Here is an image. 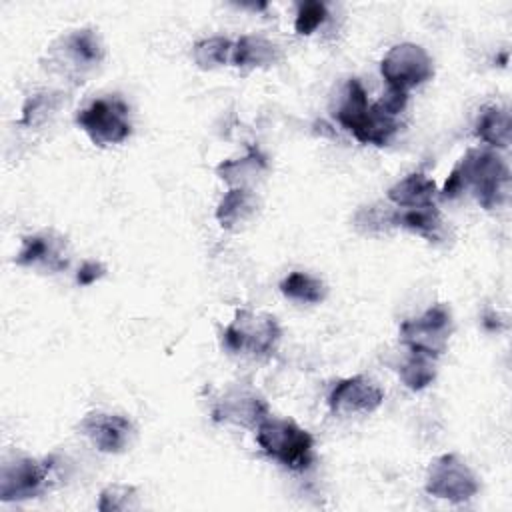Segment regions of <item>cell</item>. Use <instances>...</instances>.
Listing matches in <instances>:
<instances>
[{
	"label": "cell",
	"mask_w": 512,
	"mask_h": 512,
	"mask_svg": "<svg viewBox=\"0 0 512 512\" xmlns=\"http://www.w3.org/2000/svg\"><path fill=\"white\" fill-rule=\"evenodd\" d=\"M390 224L406 228L418 236H424L426 240H440L444 222L436 206H426V208H408V210H394L390 214Z\"/></svg>",
	"instance_id": "obj_20"
},
{
	"label": "cell",
	"mask_w": 512,
	"mask_h": 512,
	"mask_svg": "<svg viewBox=\"0 0 512 512\" xmlns=\"http://www.w3.org/2000/svg\"><path fill=\"white\" fill-rule=\"evenodd\" d=\"M80 434H84L92 446L106 454L124 452L134 438V424L122 416L112 412H90L78 424Z\"/></svg>",
	"instance_id": "obj_13"
},
{
	"label": "cell",
	"mask_w": 512,
	"mask_h": 512,
	"mask_svg": "<svg viewBox=\"0 0 512 512\" xmlns=\"http://www.w3.org/2000/svg\"><path fill=\"white\" fill-rule=\"evenodd\" d=\"M280 58V48L258 34H244L234 42L232 64L238 68H266L276 64Z\"/></svg>",
	"instance_id": "obj_17"
},
{
	"label": "cell",
	"mask_w": 512,
	"mask_h": 512,
	"mask_svg": "<svg viewBox=\"0 0 512 512\" xmlns=\"http://www.w3.org/2000/svg\"><path fill=\"white\" fill-rule=\"evenodd\" d=\"M258 210V198L250 188H228L216 206V220L226 230H240Z\"/></svg>",
	"instance_id": "obj_16"
},
{
	"label": "cell",
	"mask_w": 512,
	"mask_h": 512,
	"mask_svg": "<svg viewBox=\"0 0 512 512\" xmlns=\"http://www.w3.org/2000/svg\"><path fill=\"white\" fill-rule=\"evenodd\" d=\"M104 274H106V266H104L102 262L86 260V262L78 268L76 282H78V284H82V286H90V284L98 282Z\"/></svg>",
	"instance_id": "obj_27"
},
{
	"label": "cell",
	"mask_w": 512,
	"mask_h": 512,
	"mask_svg": "<svg viewBox=\"0 0 512 512\" xmlns=\"http://www.w3.org/2000/svg\"><path fill=\"white\" fill-rule=\"evenodd\" d=\"M268 164L266 158L258 150H248V154L240 158L224 160L216 166V174L224 180L230 188H250L260 176L266 172Z\"/></svg>",
	"instance_id": "obj_18"
},
{
	"label": "cell",
	"mask_w": 512,
	"mask_h": 512,
	"mask_svg": "<svg viewBox=\"0 0 512 512\" xmlns=\"http://www.w3.org/2000/svg\"><path fill=\"white\" fill-rule=\"evenodd\" d=\"M398 376L408 390H424L436 378V356L410 350L408 358L400 364Z\"/></svg>",
	"instance_id": "obj_22"
},
{
	"label": "cell",
	"mask_w": 512,
	"mask_h": 512,
	"mask_svg": "<svg viewBox=\"0 0 512 512\" xmlns=\"http://www.w3.org/2000/svg\"><path fill=\"white\" fill-rule=\"evenodd\" d=\"M280 292L286 298L294 300V302L318 304V302H322L326 298L328 288H326V284L320 278H316V276H312L308 272L296 270V272H290L280 282Z\"/></svg>",
	"instance_id": "obj_21"
},
{
	"label": "cell",
	"mask_w": 512,
	"mask_h": 512,
	"mask_svg": "<svg viewBox=\"0 0 512 512\" xmlns=\"http://www.w3.org/2000/svg\"><path fill=\"white\" fill-rule=\"evenodd\" d=\"M280 340V326L274 316L248 308L236 310L222 332V344L228 352L262 358L274 352Z\"/></svg>",
	"instance_id": "obj_5"
},
{
	"label": "cell",
	"mask_w": 512,
	"mask_h": 512,
	"mask_svg": "<svg viewBox=\"0 0 512 512\" xmlns=\"http://www.w3.org/2000/svg\"><path fill=\"white\" fill-rule=\"evenodd\" d=\"M268 414L264 396L246 382L230 384L212 404V418L242 428H256Z\"/></svg>",
	"instance_id": "obj_10"
},
{
	"label": "cell",
	"mask_w": 512,
	"mask_h": 512,
	"mask_svg": "<svg viewBox=\"0 0 512 512\" xmlns=\"http://www.w3.org/2000/svg\"><path fill=\"white\" fill-rule=\"evenodd\" d=\"M462 192H472L478 204L486 210L498 208L510 194V170L506 160L492 148H472L450 172L442 198H456Z\"/></svg>",
	"instance_id": "obj_1"
},
{
	"label": "cell",
	"mask_w": 512,
	"mask_h": 512,
	"mask_svg": "<svg viewBox=\"0 0 512 512\" xmlns=\"http://www.w3.org/2000/svg\"><path fill=\"white\" fill-rule=\"evenodd\" d=\"M48 70L72 82H84V76L94 70L104 58L100 36L92 28H78L56 38L46 52Z\"/></svg>",
	"instance_id": "obj_4"
},
{
	"label": "cell",
	"mask_w": 512,
	"mask_h": 512,
	"mask_svg": "<svg viewBox=\"0 0 512 512\" xmlns=\"http://www.w3.org/2000/svg\"><path fill=\"white\" fill-rule=\"evenodd\" d=\"M256 442L264 454L290 470H304L312 464L314 438L294 420L266 416L256 426Z\"/></svg>",
	"instance_id": "obj_3"
},
{
	"label": "cell",
	"mask_w": 512,
	"mask_h": 512,
	"mask_svg": "<svg viewBox=\"0 0 512 512\" xmlns=\"http://www.w3.org/2000/svg\"><path fill=\"white\" fill-rule=\"evenodd\" d=\"M62 104H64L62 92H54V90L36 92L26 98V102L22 106L20 124L28 126V128H36V126L44 124L50 116H54Z\"/></svg>",
	"instance_id": "obj_23"
},
{
	"label": "cell",
	"mask_w": 512,
	"mask_h": 512,
	"mask_svg": "<svg viewBox=\"0 0 512 512\" xmlns=\"http://www.w3.org/2000/svg\"><path fill=\"white\" fill-rule=\"evenodd\" d=\"M380 74L388 88L408 94V90L432 78L434 62L420 44L400 42L384 54L380 62Z\"/></svg>",
	"instance_id": "obj_8"
},
{
	"label": "cell",
	"mask_w": 512,
	"mask_h": 512,
	"mask_svg": "<svg viewBox=\"0 0 512 512\" xmlns=\"http://www.w3.org/2000/svg\"><path fill=\"white\" fill-rule=\"evenodd\" d=\"M452 334V314L446 304H434L424 310L418 318L404 320L400 324V340L418 352L430 356L444 354Z\"/></svg>",
	"instance_id": "obj_9"
},
{
	"label": "cell",
	"mask_w": 512,
	"mask_h": 512,
	"mask_svg": "<svg viewBox=\"0 0 512 512\" xmlns=\"http://www.w3.org/2000/svg\"><path fill=\"white\" fill-rule=\"evenodd\" d=\"M96 508L100 512H128L138 510L140 500L138 492L130 484H110L100 492Z\"/></svg>",
	"instance_id": "obj_25"
},
{
	"label": "cell",
	"mask_w": 512,
	"mask_h": 512,
	"mask_svg": "<svg viewBox=\"0 0 512 512\" xmlns=\"http://www.w3.org/2000/svg\"><path fill=\"white\" fill-rule=\"evenodd\" d=\"M424 490L434 498L458 504L476 496L480 482L458 454H440L428 464Z\"/></svg>",
	"instance_id": "obj_7"
},
{
	"label": "cell",
	"mask_w": 512,
	"mask_h": 512,
	"mask_svg": "<svg viewBox=\"0 0 512 512\" xmlns=\"http://www.w3.org/2000/svg\"><path fill=\"white\" fill-rule=\"evenodd\" d=\"M384 402V392L366 376H348L334 384L328 394V406L340 416L372 414Z\"/></svg>",
	"instance_id": "obj_12"
},
{
	"label": "cell",
	"mask_w": 512,
	"mask_h": 512,
	"mask_svg": "<svg viewBox=\"0 0 512 512\" xmlns=\"http://www.w3.org/2000/svg\"><path fill=\"white\" fill-rule=\"evenodd\" d=\"M334 118L358 142L370 146H386L400 128L398 116L388 112L380 100L368 102L366 90L358 78H350L344 84Z\"/></svg>",
	"instance_id": "obj_2"
},
{
	"label": "cell",
	"mask_w": 512,
	"mask_h": 512,
	"mask_svg": "<svg viewBox=\"0 0 512 512\" xmlns=\"http://www.w3.org/2000/svg\"><path fill=\"white\" fill-rule=\"evenodd\" d=\"M232 50H234L232 40H228L224 36H210V38H204L194 44L192 60L200 68L210 70V68L224 66L228 62H232Z\"/></svg>",
	"instance_id": "obj_24"
},
{
	"label": "cell",
	"mask_w": 512,
	"mask_h": 512,
	"mask_svg": "<svg viewBox=\"0 0 512 512\" xmlns=\"http://www.w3.org/2000/svg\"><path fill=\"white\" fill-rule=\"evenodd\" d=\"M326 18H328V10L324 2H318V0L300 2L294 18V30L300 36H310L326 22Z\"/></svg>",
	"instance_id": "obj_26"
},
{
	"label": "cell",
	"mask_w": 512,
	"mask_h": 512,
	"mask_svg": "<svg viewBox=\"0 0 512 512\" xmlns=\"http://www.w3.org/2000/svg\"><path fill=\"white\" fill-rule=\"evenodd\" d=\"M50 468L48 460H36L30 456L4 462L0 468V500L20 502L40 496L48 488Z\"/></svg>",
	"instance_id": "obj_11"
},
{
	"label": "cell",
	"mask_w": 512,
	"mask_h": 512,
	"mask_svg": "<svg viewBox=\"0 0 512 512\" xmlns=\"http://www.w3.org/2000/svg\"><path fill=\"white\" fill-rule=\"evenodd\" d=\"M436 198H438L436 182L424 172H412L402 180H398L396 184H392L388 190V200L402 210L434 206Z\"/></svg>",
	"instance_id": "obj_15"
},
{
	"label": "cell",
	"mask_w": 512,
	"mask_h": 512,
	"mask_svg": "<svg viewBox=\"0 0 512 512\" xmlns=\"http://www.w3.org/2000/svg\"><path fill=\"white\" fill-rule=\"evenodd\" d=\"M68 242L54 230L34 232L22 238L20 250L14 256L18 266L60 272L68 266Z\"/></svg>",
	"instance_id": "obj_14"
},
{
	"label": "cell",
	"mask_w": 512,
	"mask_h": 512,
	"mask_svg": "<svg viewBox=\"0 0 512 512\" xmlns=\"http://www.w3.org/2000/svg\"><path fill=\"white\" fill-rule=\"evenodd\" d=\"M476 136L490 148H508L512 136V118L506 106H486L476 120Z\"/></svg>",
	"instance_id": "obj_19"
},
{
	"label": "cell",
	"mask_w": 512,
	"mask_h": 512,
	"mask_svg": "<svg viewBox=\"0 0 512 512\" xmlns=\"http://www.w3.org/2000/svg\"><path fill=\"white\" fill-rule=\"evenodd\" d=\"M76 124L98 146L124 142L132 132L130 108L120 96H104L92 100L78 110Z\"/></svg>",
	"instance_id": "obj_6"
}]
</instances>
